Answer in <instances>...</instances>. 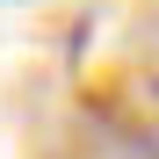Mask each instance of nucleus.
<instances>
[{
  "label": "nucleus",
  "mask_w": 159,
  "mask_h": 159,
  "mask_svg": "<svg viewBox=\"0 0 159 159\" xmlns=\"http://www.w3.org/2000/svg\"><path fill=\"white\" fill-rule=\"evenodd\" d=\"M15 7H29V0H15Z\"/></svg>",
  "instance_id": "nucleus-1"
}]
</instances>
